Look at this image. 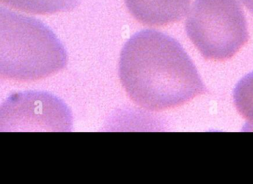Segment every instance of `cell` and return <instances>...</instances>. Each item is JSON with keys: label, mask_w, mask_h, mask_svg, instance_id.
Listing matches in <instances>:
<instances>
[{"label": "cell", "mask_w": 253, "mask_h": 184, "mask_svg": "<svg viewBox=\"0 0 253 184\" xmlns=\"http://www.w3.org/2000/svg\"><path fill=\"white\" fill-rule=\"evenodd\" d=\"M129 13L148 26H165L181 20L191 0H125Z\"/></svg>", "instance_id": "cell-5"}, {"label": "cell", "mask_w": 253, "mask_h": 184, "mask_svg": "<svg viewBox=\"0 0 253 184\" xmlns=\"http://www.w3.org/2000/svg\"><path fill=\"white\" fill-rule=\"evenodd\" d=\"M233 99L238 112L246 121L243 131L253 132V72L236 84Z\"/></svg>", "instance_id": "cell-7"}, {"label": "cell", "mask_w": 253, "mask_h": 184, "mask_svg": "<svg viewBox=\"0 0 253 184\" xmlns=\"http://www.w3.org/2000/svg\"><path fill=\"white\" fill-rule=\"evenodd\" d=\"M242 1L253 16V0H242Z\"/></svg>", "instance_id": "cell-8"}, {"label": "cell", "mask_w": 253, "mask_h": 184, "mask_svg": "<svg viewBox=\"0 0 253 184\" xmlns=\"http://www.w3.org/2000/svg\"><path fill=\"white\" fill-rule=\"evenodd\" d=\"M186 31L205 59L218 62L231 59L249 39L246 18L238 0H195Z\"/></svg>", "instance_id": "cell-3"}, {"label": "cell", "mask_w": 253, "mask_h": 184, "mask_svg": "<svg viewBox=\"0 0 253 184\" xmlns=\"http://www.w3.org/2000/svg\"><path fill=\"white\" fill-rule=\"evenodd\" d=\"M119 74L128 96L147 110L177 108L207 92L180 43L154 30L140 31L126 41Z\"/></svg>", "instance_id": "cell-1"}, {"label": "cell", "mask_w": 253, "mask_h": 184, "mask_svg": "<svg viewBox=\"0 0 253 184\" xmlns=\"http://www.w3.org/2000/svg\"><path fill=\"white\" fill-rule=\"evenodd\" d=\"M60 40L41 21L0 6V78L30 82L66 66Z\"/></svg>", "instance_id": "cell-2"}, {"label": "cell", "mask_w": 253, "mask_h": 184, "mask_svg": "<svg viewBox=\"0 0 253 184\" xmlns=\"http://www.w3.org/2000/svg\"><path fill=\"white\" fill-rule=\"evenodd\" d=\"M71 125L68 107L49 93H16L0 107V132H67Z\"/></svg>", "instance_id": "cell-4"}, {"label": "cell", "mask_w": 253, "mask_h": 184, "mask_svg": "<svg viewBox=\"0 0 253 184\" xmlns=\"http://www.w3.org/2000/svg\"><path fill=\"white\" fill-rule=\"evenodd\" d=\"M0 3L16 10L34 14H52L71 11L79 5V0H0Z\"/></svg>", "instance_id": "cell-6"}]
</instances>
